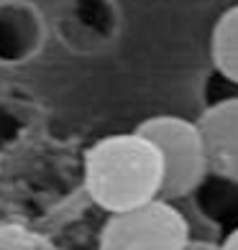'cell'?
Instances as JSON below:
<instances>
[{
	"label": "cell",
	"instance_id": "obj_1",
	"mask_svg": "<svg viewBox=\"0 0 238 250\" xmlns=\"http://www.w3.org/2000/svg\"><path fill=\"white\" fill-rule=\"evenodd\" d=\"M162 181V153L139 130L105 135L85 153V189L110 214L156 199Z\"/></svg>",
	"mask_w": 238,
	"mask_h": 250
},
{
	"label": "cell",
	"instance_id": "obj_2",
	"mask_svg": "<svg viewBox=\"0 0 238 250\" xmlns=\"http://www.w3.org/2000/svg\"><path fill=\"white\" fill-rule=\"evenodd\" d=\"M162 153L164 181L162 199H179L197 191L210 174L205 141H202L200 125L179 115H154L143 120L139 128Z\"/></svg>",
	"mask_w": 238,
	"mask_h": 250
},
{
	"label": "cell",
	"instance_id": "obj_3",
	"mask_svg": "<svg viewBox=\"0 0 238 250\" xmlns=\"http://www.w3.org/2000/svg\"><path fill=\"white\" fill-rule=\"evenodd\" d=\"M187 245L190 225L185 214L162 197L113 212L100 232V250H185Z\"/></svg>",
	"mask_w": 238,
	"mask_h": 250
},
{
	"label": "cell",
	"instance_id": "obj_4",
	"mask_svg": "<svg viewBox=\"0 0 238 250\" xmlns=\"http://www.w3.org/2000/svg\"><path fill=\"white\" fill-rule=\"evenodd\" d=\"M210 174L238 184V95L213 100L197 120Z\"/></svg>",
	"mask_w": 238,
	"mask_h": 250
},
{
	"label": "cell",
	"instance_id": "obj_5",
	"mask_svg": "<svg viewBox=\"0 0 238 250\" xmlns=\"http://www.w3.org/2000/svg\"><path fill=\"white\" fill-rule=\"evenodd\" d=\"M210 54L215 72L228 82L238 84V5L225 10L218 18V23L213 28Z\"/></svg>",
	"mask_w": 238,
	"mask_h": 250
},
{
	"label": "cell",
	"instance_id": "obj_6",
	"mask_svg": "<svg viewBox=\"0 0 238 250\" xmlns=\"http://www.w3.org/2000/svg\"><path fill=\"white\" fill-rule=\"evenodd\" d=\"M0 250H59L49 237L28 230L24 225H0Z\"/></svg>",
	"mask_w": 238,
	"mask_h": 250
},
{
	"label": "cell",
	"instance_id": "obj_7",
	"mask_svg": "<svg viewBox=\"0 0 238 250\" xmlns=\"http://www.w3.org/2000/svg\"><path fill=\"white\" fill-rule=\"evenodd\" d=\"M220 250H238V227H236V230H233V232L223 240Z\"/></svg>",
	"mask_w": 238,
	"mask_h": 250
},
{
	"label": "cell",
	"instance_id": "obj_8",
	"mask_svg": "<svg viewBox=\"0 0 238 250\" xmlns=\"http://www.w3.org/2000/svg\"><path fill=\"white\" fill-rule=\"evenodd\" d=\"M185 250H210V248H195V245H187Z\"/></svg>",
	"mask_w": 238,
	"mask_h": 250
}]
</instances>
